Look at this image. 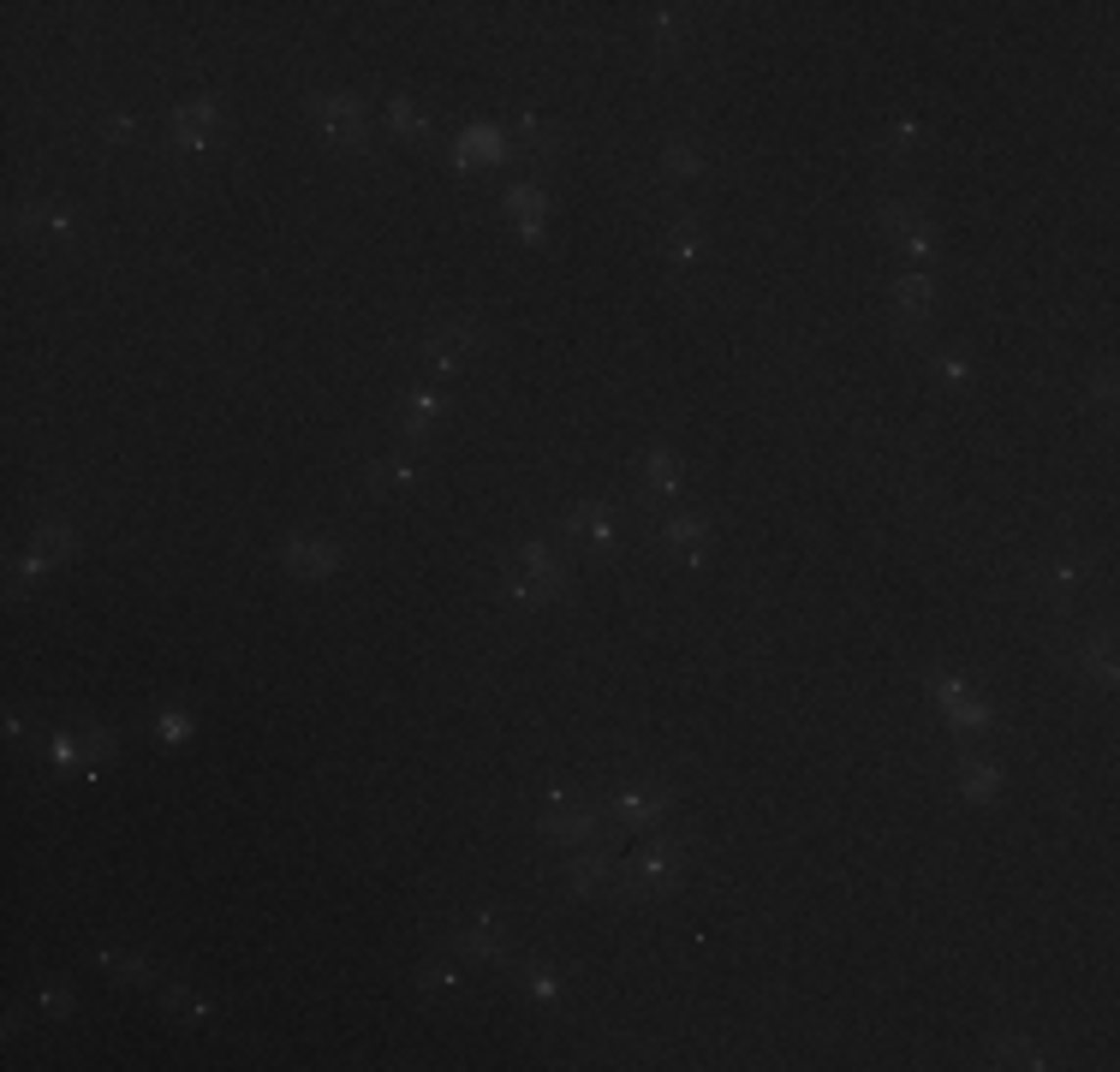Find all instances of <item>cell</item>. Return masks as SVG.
Returning <instances> with one entry per match:
<instances>
[{
    "mask_svg": "<svg viewBox=\"0 0 1120 1072\" xmlns=\"http://www.w3.org/2000/svg\"><path fill=\"white\" fill-rule=\"evenodd\" d=\"M680 876H686V840H656L650 853H638V858L620 870L614 894H620V900H650V894H667Z\"/></svg>",
    "mask_w": 1120,
    "mask_h": 1072,
    "instance_id": "cell-1",
    "label": "cell"
},
{
    "mask_svg": "<svg viewBox=\"0 0 1120 1072\" xmlns=\"http://www.w3.org/2000/svg\"><path fill=\"white\" fill-rule=\"evenodd\" d=\"M311 114H317V125H322L334 143L364 149V102H352V96H328V102H311Z\"/></svg>",
    "mask_w": 1120,
    "mask_h": 1072,
    "instance_id": "cell-2",
    "label": "cell"
},
{
    "mask_svg": "<svg viewBox=\"0 0 1120 1072\" xmlns=\"http://www.w3.org/2000/svg\"><path fill=\"white\" fill-rule=\"evenodd\" d=\"M477 346H483L477 322H447V328H435V334H429V358H435L441 369H460Z\"/></svg>",
    "mask_w": 1120,
    "mask_h": 1072,
    "instance_id": "cell-3",
    "label": "cell"
},
{
    "mask_svg": "<svg viewBox=\"0 0 1120 1072\" xmlns=\"http://www.w3.org/2000/svg\"><path fill=\"white\" fill-rule=\"evenodd\" d=\"M566 530L578 536L584 549H614V543H620V524H614V512H609V507H572Z\"/></svg>",
    "mask_w": 1120,
    "mask_h": 1072,
    "instance_id": "cell-4",
    "label": "cell"
},
{
    "mask_svg": "<svg viewBox=\"0 0 1120 1072\" xmlns=\"http://www.w3.org/2000/svg\"><path fill=\"white\" fill-rule=\"evenodd\" d=\"M549 840H590L596 834V810L590 804H572V793H555V816L543 822Z\"/></svg>",
    "mask_w": 1120,
    "mask_h": 1072,
    "instance_id": "cell-5",
    "label": "cell"
},
{
    "mask_svg": "<svg viewBox=\"0 0 1120 1072\" xmlns=\"http://www.w3.org/2000/svg\"><path fill=\"white\" fill-rule=\"evenodd\" d=\"M454 948H460L465 959H501L507 948H501V930H495V911H477L471 924H460V930H454Z\"/></svg>",
    "mask_w": 1120,
    "mask_h": 1072,
    "instance_id": "cell-6",
    "label": "cell"
},
{
    "mask_svg": "<svg viewBox=\"0 0 1120 1072\" xmlns=\"http://www.w3.org/2000/svg\"><path fill=\"white\" fill-rule=\"evenodd\" d=\"M667 804H674V793H667V787H638V793H626V799L614 804V816H620L626 828H650V822L667 816Z\"/></svg>",
    "mask_w": 1120,
    "mask_h": 1072,
    "instance_id": "cell-7",
    "label": "cell"
},
{
    "mask_svg": "<svg viewBox=\"0 0 1120 1072\" xmlns=\"http://www.w3.org/2000/svg\"><path fill=\"white\" fill-rule=\"evenodd\" d=\"M286 566L305 572V578H322V572L340 566V555H334V543H322V536H292V543H286Z\"/></svg>",
    "mask_w": 1120,
    "mask_h": 1072,
    "instance_id": "cell-8",
    "label": "cell"
},
{
    "mask_svg": "<svg viewBox=\"0 0 1120 1072\" xmlns=\"http://www.w3.org/2000/svg\"><path fill=\"white\" fill-rule=\"evenodd\" d=\"M518 572L537 578L549 596H560V590H566V566H560V555H555L549 543H525V549H518Z\"/></svg>",
    "mask_w": 1120,
    "mask_h": 1072,
    "instance_id": "cell-9",
    "label": "cell"
},
{
    "mask_svg": "<svg viewBox=\"0 0 1120 1072\" xmlns=\"http://www.w3.org/2000/svg\"><path fill=\"white\" fill-rule=\"evenodd\" d=\"M661 543H667V549H680L686 560H704V549H709V518H698V512L667 518V524H661Z\"/></svg>",
    "mask_w": 1120,
    "mask_h": 1072,
    "instance_id": "cell-10",
    "label": "cell"
},
{
    "mask_svg": "<svg viewBox=\"0 0 1120 1072\" xmlns=\"http://www.w3.org/2000/svg\"><path fill=\"white\" fill-rule=\"evenodd\" d=\"M656 168H661V179H704L709 156H704L698 143H667L661 156H656Z\"/></svg>",
    "mask_w": 1120,
    "mask_h": 1072,
    "instance_id": "cell-11",
    "label": "cell"
},
{
    "mask_svg": "<svg viewBox=\"0 0 1120 1072\" xmlns=\"http://www.w3.org/2000/svg\"><path fill=\"white\" fill-rule=\"evenodd\" d=\"M930 298H936V280H930V274L894 280V311H901V322H918V317L930 311Z\"/></svg>",
    "mask_w": 1120,
    "mask_h": 1072,
    "instance_id": "cell-12",
    "label": "cell"
},
{
    "mask_svg": "<svg viewBox=\"0 0 1120 1072\" xmlns=\"http://www.w3.org/2000/svg\"><path fill=\"white\" fill-rule=\"evenodd\" d=\"M620 882V864L609 858V853H590V858H578V870H572V888L578 894H603V888H614Z\"/></svg>",
    "mask_w": 1120,
    "mask_h": 1072,
    "instance_id": "cell-13",
    "label": "cell"
},
{
    "mask_svg": "<svg viewBox=\"0 0 1120 1072\" xmlns=\"http://www.w3.org/2000/svg\"><path fill=\"white\" fill-rule=\"evenodd\" d=\"M507 215H518V233L537 239L543 233V191L537 185H512L507 191Z\"/></svg>",
    "mask_w": 1120,
    "mask_h": 1072,
    "instance_id": "cell-14",
    "label": "cell"
},
{
    "mask_svg": "<svg viewBox=\"0 0 1120 1072\" xmlns=\"http://www.w3.org/2000/svg\"><path fill=\"white\" fill-rule=\"evenodd\" d=\"M644 483H650L656 495H674V489H680V465H674V453H650V459H644Z\"/></svg>",
    "mask_w": 1120,
    "mask_h": 1072,
    "instance_id": "cell-15",
    "label": "cell"
},
{
    "mask_svg": "<svg viewBox=\"0 0 1120 1072\" xmlns=\"http://www.w3.org/2000/svg\"><path fill=\"white\" fill-rule=\"evenodd\" d=\"M667 257H674V263H698V257H704V233H698L692 220H680L674 233H667Z\"/></svg>",
    "mask_w": 1120,
    "mask_h": 1072,
    "instance_id": "cell-16",
    "label": "cell"
},
{
    "mask_svg": "<svg viewBox=\"0 0 1120 1072\" xmlns=\"http://www.w3.org/2000/svg\"><path fill=\"white\" fill-rule=\"evenodd\" d=\"M435 412H441V400L417 388V394H406V406H400V423H406V429H423V423H429Z\"/></svg>",
    "mask_w": 1120,
    "mask_h": 1072,
    "instance_id": "cell-17",
    "label": "cell"
},
{
    "mask_svg": "<svg viewBox=\"0 0 1120 1072\" xmlns=\"http://www.w3.org/2000/svg\"><path fill=\"white\" fill-rule=\"evenodd\" d=\"M1001 775H996V762H965V793L972 799H996Z\"/></svg>",
    "mask_w": 1120,
    "mask_h": 1072,
    "instance_id": "cell-18",
    "label": "cell"
},
{
    "mask_svg": "<svg viewBox=\"0 0 1120 1072\" xmlns=\"http://www.w3.org/2000/svg\"><path fill=\"white\" fill-rule=\"evenodd\" d=\"M512 137L525 143V149H555V143H560V131H549L537 114H525V120H518V125H512Z\"/></svg>",
    "mask_w": 1120,
    "mask_h": 1072,
    "instance_id": "cell-19",
    "label": "cell"
},
{
    "mask_svg": "<svg viewBox=\"0 0 1120 1072\" xmlns=\"http://www.w3.org/2000/svg\"><path fill=\"white\" fill-rule=\"evenodd\" d=\"M108 756H114V733H108V727H84V775L102 769Z\"/></svg>",
    "mask_w": 1120,
    "mask_h": 1072,
    "instance_id": "cell-20",
    "label": "cell"
},
{
    "mask_svg": "<svg viewBox=\"0 0 1120 1072\" xmlns=\"http://www.w3.org/2000/svg\"><path fill=\"white\" fill-rule=\"evenodd\" d=\"M990 1054H996V1060H1007V1066H1049L1037 1043H996Z\"/></svg>",
    "mask_w": 1120,
    "mask_h": 1072,
    "instance_id": "cell-21",
    "label": "cell"
},
{
    "mask_svg": "<svg viewBox=\"0 0 1120 1072\" xmlns=\"http://www.w3.org/2000/svg\"><path fill=\"white\" fill-rule=\"evenodd\" d=\"M388 125L400 137H423V114H412V102H388Z\"/></svg>",
    "mask_w": 1120,
    "mask_h": 1072,
    "instance_id": "cell-22",
    "label": "cell"
},
{
    "mask_svg": "<svg viewBox=\"0 0 1120 1072\" xmlns=\"http://www.w3.org/2000/svg\"><path fill=\"white\" fill-rule=\"evenodd\" d=\"M1079 667H1085L1096 685H1114V656H1108L1102 644H1096V650H1085V656H1079Z\"/></svg>",
    "mask_w": 1120,
    "mask_h": 1072,
    "instance_id": "cell-23",
    "label": "cell"
},
{
    "mask_svg": "<svg viewBox=\"0 0 1120 1072\" xmlns=\"http://www.w3.org/2000/svg\"><path fill=\"white\" fill-rule=\"evenodd\" d=\"M156 733H162V739H191V715H185V709H162V715H156Z\"/></svg>",
    "mask_w": 1120,
    "mask_h": 1072,
    "instance_id": "cell-24",
    "label": "cell"
},
{
    "mask_svg": "<svg viewBox=\"0 0 1120 1072\" xmlns=\"http://www.w3.org/2000/svg\"><path fill=\"white\" fill-rule=\"evenodd\" d=\"M102 965H108L114 977H149V965H143L137 953H102Z\"/></svg>",
    "mask_w": 1120,
    "mask_h": 1072,
    "instance_id": "cell-25",
    "label": "cell"
},
{
    "mask_svg": "<svg viewBox=\"0 0 1120 1072\" xmlns=\"http://www.w3.org/2000/svg\"><path fill=\"white\" fill-rule=\"evenodd\" d=\"M173 1013H179L185 1025H203V1019H209V1007L197 1001V995H185V989H173Z\"/></svg>",
    "mask_w": 1120,
    "mask_h": 1072,
    "instance_id": "cell-26",
    "label": "cell"
},
{
    "mask_svg": "<svg viewBox=\"0 0 1120 1072\" xmlns=\"http://www.w3.org/2000/svg\"><path fill=\"white\" fill-rule=\"evenodd\" d=\"M376 477L382 483H417V465L412 459H388V465H376Z\"/></svg>",
    "mask_w": 1120,
    "mask_h": 1072,
    "instance_id": "cell-27",
    "label": "cell"
},
{
    "mask_svg": "<svg viewBox=\"0 0 1120 1072\" xmlns=\"http://www.w3.org/2000/svg\"><path fill=\"white\" fill-rule=\"evenodd\" d=\"M531 995H537V1001H555V995H560V983H555V971H531Z\"/></svg>",
    "mask_w": 1120,
    "mask_h": 1072,
    "instance_id": "cell-28",
    "label": "cell"
},
{
    "mask_svg": "<svg viewBox=\"0 0 1120 1072\" xmlns=\"http://www.w3.org/2000/svg\"><path fill=\"white\" fill-rule=\"evenodd\" d=\"M42 1007H48L54 1019H66V1007H72V995H66V989H48V995H42Z\"/></svg>",
    "mask_w": 1120,
    "mask_h": 1072,
    "instance_id": "cell-29",
    "label": "cell"
},
{
    "mask_svg": "<svg viewBox=\"0 0 1120 1072\" xmlns=\"http://www.w3.org/2000/svg\"><path fill=\"white\" fill-rule=\"evenodd\" d=\"M131 131H137V125H131L125 114H114V120H108V137H131Z\"/></svg>",
    "mask_w": 1120,
    "mask_h": 1072,
    "instance_id": "cell-30",
    "label": "cell"
},
{
    "mask_svg": "<svg viewBox=\"0 0 1120 1072\" xmlns=\"http://www.w3.org/2000/svg\"><path fill=\"white\" fill-rule=\"evenodd\" d=\"M936 369H942V375H948V381H965V364H959V358H942V364H936Z\"/></svg>",
    "mask_w": 1120,
    "mask_h": 1072,
    "instance_id": "cell-31",
    "label": "cell"
}]
</instances>
